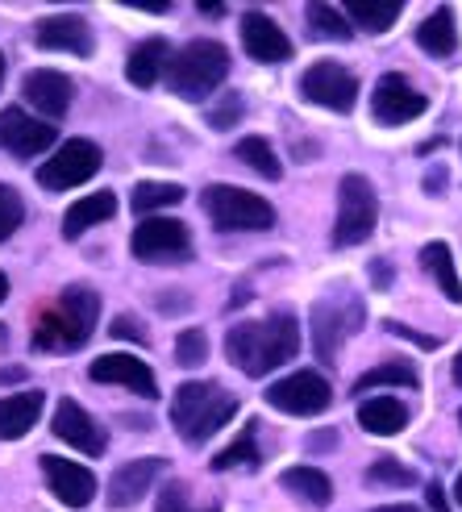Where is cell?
<instances>
[{"label":"cell","instance_id":"cell-43","mask_svg":"<svg viewBox=\"0 0 462 512\" xmlns=\"http://www.w3.org/2000/svg\"><path fill=\"white\" fill-rule=\"evenodd\" d=\"M308 438H313V442H308L313 450H333V446H338V433H333V429H317V433H308Z\"/></svg>","mask_w":462,"mask_h":512},{"label":"cell","instance_id":"cell-17","mask_svg":"<svg viewBox=\"0 0 462 512\" xmlns=\"http://www.w3.org/2000/svg\"><path fill=\"white\" fill-rule=\"evenodd\" d=\"M88 379L92 383H113V388H130L146 400L159 396V379H154V371L134 354H100L88 367Z\"/></svg>","mask_w":462,"mask_h":512},{"label":"cell","instance_id":"cell-39","mask_svg":"<svg viewBox=\"0 0 462 512\" xmlns=\"http://www.w3.org/2000/svg\"><path fill=\"white\" fill-rule=\"evenodd\" d=\"M113 338H121V342H138V346L150 342V338H146V325H142L138 317H130V313L113 321Z\"/></svg>","mask_w":462,"mask_h":512},{"label":"cell","instance_id":"cell-52","mask_svg":"<svg viewBox=\"0 0 462 512\" xmlns=\"http://www.w3.org/2000/svg\"><path fill=\"white\" fill-rule=\"evenodd\" d=\"M0 342H5V325H0Z\"/></svg>","mask_w":462,"mask_h":512},{"label":"cell","instance_id":"cell-27","mask_svg":"<svg viewBox=\"0 0 462 512\" xmlns=\"http://www.w3.org/2000/svg\"><path fill=\"white\" fill-rule=\"evenodd\" d=\"M279 488L292 492V496H300L308 508H325V504L333 500V483H329V475L317 471V467H288L284 475H279Z\"/></svg>","mask_w":462,"mask_h":512},{"label":"cell","instance_id":"cell-51","mask_svg":"<svg viewBox=\"0 0 462 512\" xmlns=\"http://www.w3.org/2000/svg\"><path fill=\"white\" fill-rule=\"evenodd\" d=\"M0 84H5V55H0Z\"/></svg>","mask_w":462,"mask_h":512},{"label":"cell","instance_id":"cell-16","mask_svg":"<svg viewBox=\"0 0 462 512\" xmlns=\"http://www.w3.org/2000/svg\"><path fill=\"white\" fill-rule=\"evenodd\" d=\"M55 438H63L71 450H80V454H88V458H100L109 450V438H105V429H100L92 417H88V408L80 404V400H63L59 408H55Z\"/></svg>","mask_w":462,"mask_h":512},{"label":"cell","instance_id":"cell-30","mask_svg":"<svg viewBox=\"0 0 462 512\" xmlns=\"http://www.w3.org/2000/svg\"><path fill=\"white\" fill-rule=\"evenodd\" d=\"M254 433H259V425H246L242 429V438L229 442L217 458H213V471H238V467H259L263 463V454H259V442H254Z\"/></svg>","mask_w":462,"mask_h":512},{"label":"cell","instance_id":"cell-31","mask_svg":"<svg viewBox=\"0 0 462 512\" xmlns=\"http://www.w3.org/2000/svg\"><path fill=\"white\" fill-rule=\"evenodd\" d=\"M184 200V188L179 184H163V179H142L130 196V209L138 213H154V209H167V204H179Z\"/></svg>","mask_w":462,"mask_h":512},{"label":"cell","instance_id":"cell-24","mask_svg":"<svg viewBox=\"0 0 462 512\" xmlns=\"http://www.w3.org/2000/svg\"><path fill=\"white\" fill-rule=\"evenodd\" d=\"M358 425L375 438H388V433H400L408 425V404H400L396 396H375L358 404Z\"/></svg>","mask_w":462,"mask_h":512},{"label":"cell","instance_id":"cell-14","mask_svg":"<svg viewBox=\"0 0 462 512\" xmlns=\"http://www.w3.org/2000/svg\"><path fill=\"white\" fill-rule=\"evenodd\" d=\"M34 42L42 50H63V55H80V59H88L96 50L92 25L80 13H50V17H42L34 25Z\"/></svg>","mask_w":462,"mask_h":512},{"label":"cell","instance_id":"cell-20","mask_svg":"<svg viewBox=\"0 0 462 512\" xmlns=\"http://www.w3.org/2000/svg\"><path fill=\"white\" fill-rule=\"evenodd\" d=\"M163 471H167L163 458H134V463H121L109 479V508H134Z\"/></svg>","mask_w":462,"mask_h":512},{"label":"cell","instance_id":"cell-18","mask_svg":"<svg viewBox=\"0 0 462 512\" xmlns=\"http://www.w3.org/2000/svg\"><path fill=\"white\" fill-rule=\"evenodd\" d=\"M42 475L55 500H63L67 508H88L96 496V475L80 463H67L59 454H42Z\"/></svg>","mask_w":462,"mask_h":512},{"label":"cell","instance_id":"cell-7","mask_svg":"<svg viewBox=\"0 0 462 512\" xmlns=\"http://www.w3.org/2000/svg\"><path fill=\"white\" fill-rule=\"evenodd\" d=\"M379 221V196L367 175H342L338 184V221H333V246H358L375 234Z\"/></svg>","mask_w":462,"mask_h":512},{"label":"cell","instance_id":"cell-29","mask_svg":"<svg viewBox=\"0 0 462 512\" xmlns=\"http://www.w3.org/2000/svg\"><path fill=\"white\" fill-rule=\"evenodd\" d=\"M421 267L433 275V284L442 288L446 300L462 304V279H458V271H454V259H450V246H446V242H429V246L421 250Z\"/></svg>","mask_w":462,"mask_h":512},{"label":"cell","instance_id":"cell-48","mask_svg":"<svg viewBox=\"0 0 462 512\" xmlns=\"http://www.w3.org/2000/svg\"><path fill=\"white\" fill-rule=\"evenodd\" d=\"M454 383L462 388V350H458V358H454Z\"/></svg>","mask_w":462,"mask_h":512},{"label":"cell","instance_id":"cell-32","mask_svg":"<svg viewBox=\"0 0 462 512\" xmlns=\"http://www.w3.org/2000/svg\"><path fill=\"white\" fill-rule=\"evenodd\" d=\"M308 30H313L317 38H333V42L354 38V25L346 21V13L329 9V5H308Z\"/></svg>","mask_w":462,"mask_h":512},{"label":"cell","instance_id":"cell-28","mask_svg":"<svg viewBox=\"0 0 462 512\" xmlns=\"http://www.w3.org/2000/svg\"><path fill=\"white\" fill-rule=\"evenodd\" d=\"M400 13H404L400 0H346V21L367 34H388L400 21Z\"/></svg>","mask_w":462,"mask_h":512},{"label":"cell","instance_id":"cell-45","mask_svg":"<svg viewBox=\"0 0 462 512\" xmlns=\"http://www.w3.org/2000/svg\"><path fill=\"white\" fill-rule=\"evenodd\" d=\"M17 379H25L21 367H5V371H0V383H17Z\"/></svg>","mask_w":462,"mask_h":512},{"label":"cell","instance_id":"cell-21","mask_svg":"<svg viewBox=\"0 0 462 512\" xmlns=\"http://www.w3.org/2000/svg\"><path fill=\"white\" fill-rule=\"evenodd\" d=\"M42 404H46V396H42L38 388L21 392V396H9V400H0V442H17V438H25V433L38 425Z\"/></svg>","mask_w":462,"mask_h":512},{"label":"cell","instance_id":"cell-11","mask_svg":"<svg viewBox=\"0 0 462 512\" xmlns=\"http://www.w3.org/2000/svg\"><path fill=\"white\" fill-rule=\"evenodd\" d=\"M300 92L308 105H321V109H333V113H350L354 100H358V75L342 63H313L304 75H300Z\"/></svg>","mask_w":462,"mask_h":512},{"label":"cell","instance_id":"cell-41","mask_svg":"<svg viewBox=\"0 0 462 512\" xmlns=\"http://www.w3.org/2000/svg\"><path fill=\"white\" fill-rule=\"evenodd\" d=\"M371 284H375L379 292H388V288H392V271H388V263H383V259L371 263Z\"/></svg>","mask_w":462,"mask_h":512},{"label":"cell","instance_id":"cell-37","mask_svg":"<svg viewBox=\"0 0 462 512\" xmlns=\"http://www.w3.org/2000/svg\"><path fill=\"white\" fill-rule=\"evenodd\" d=\"M154 512H221V508H217V504H204V508H196V504H188L184 483H167L163 496H159V508H154Z\"/></svg>","mask_w":462,"mask_h":512},{"label":"cell","instance_id":"cell-34","mask_svg":"<svg viewBox=\"0 0 462 512\" xmlns=\"http://www.w3.org/2000/svg\"><path fill=\"white\" fill-rule=\"evenodd\" d=\"M367 479L375 483V488H413L417 475L408 471L404 463H396V458H379V463H371Z\"/></svg>","mask_w":462,"mask_h":512},{"label":"cell","instance_id":"cell-38","mask_svg":"<svg viewBox=\"0 0 462 512\" xmlns=\"http://www.w3.org/2000/svg\"><path fill=\"white\" fill-rule=\"evenodd\" d=\"M238 121H242V96L229 92L221 105L209 113V125H213V130H229V125H238Z\"/></svg>","mask_w":462,"mask_h":512},{"label":"cell","instance_id":"cell-35","mask_svg":"<svg viewBox=\"0 0 462 512\" xmlns=\"http://www.w3.org/2000/svg\"><path fill=\"white\" fill-rule=\"evenodd\" d=\"M21 221H25V200L17 196V188L0 184V242L13 238L21 229Z\"/></svg>","mask_w":462,"mask_h":512},{"label":"cell","instance_id":"cell-47","mask_svg":"<svg viewBox=\"0 0 462 512\" xmlns=\"http://www.w3.org/2000/svg\"><path fill=\"white\" fill-rule=\"evenodd\" d=\"M375 512H421V508H408V504H388V508H375Z\"/></svg>","mask_w":462,"mask_h":512},{"label":"cell","instance_id":"cell-49","mask_svg":"<svg viewBox=\"0 0 462 512\" xmlns=\"http://www.w3.org/2000/svg\"><path fill=\"white\" fill-rule=\"evenodd\" d=\"M5 296H9V275L0 271V300H5Z\"/></svg>","mask_w":462,"mask_h":512},{"label":"cell","instance_id":"cell-2","mask_svg":"<svg viewBox=\"0 0 462 512\" xmlns=\"http://www.w3.org/2000/svg\"><path fill=\"white\" fill-rule=\"evenodd\" d=\"M100 321V296L84 284L63 288L59 300H50L34 321V350L42 354H75L88 346L92 329Z\"/></svg>","mask_w":462,"mask_h":512},{"label":"cell","instance_id":"cell-3","mask_svg":"<svg viewBox=\"0 0 462 512\" xmlns=\"http://www.w3.org/2000/svg\"><path fill=\"white\" fill-rule=\"evenodd\" d=\"M234 417H238V396L225 392L221 383L188 379V383H179L171 396V425L184 433V442H192V446L209 442L213 433L225 429Z\"/></svg>","mask_w":462,"mask_h":512},{"label":"cell","instance_id":"cell-15","mask_svg":"<svg viewBox=\"0 0 462 512\" xmlns=\"http://www.w3.org/2000/svg\"><path fill=\"white\" fill-rule=\"evenodd\" d=\"M21 100L30 109H38L42 117H50V121H59V117H67V109H71V100H75V84L67 80L63 71H50V67H38V71H30L21 80Z\"/></svg>","mask_w":462,"mask_h":512},{"label":"cell","instance_id":"cell-42","mask_svg":"<svg viewBox=\"0 0 462 512\" xmlns=\"http://www.w3.org/2000/svg\"><path fill=\"white\" fill-rule=\"evenodd\" d=\"M425 500H429V508H433V512H450L446 492H442V483H429V488H425Z\"/></svg>","mask_w":462,"mask_h":512},{"label":"cell","instance_id":"cell-13","mask_svg":"<svg viewBox=\"0 0 462 512\" xmlns=\"http://www.w3.org/2000/svg\"><path fill=\"white\" fill-rule=\"evenodd\" d=\"M55 138H59L55 125L30 117L17 105H9L5 113H0V150H9L13 159H34V155H42V150L55 146Z\"/></svg>","mask_w":462,"mask_h":512},{"label":"cell","instance_id":"cell-5","mask_svg":"<svg viewBox=\"0 0 462 512\" xmlns=\"http://www.w3.org/2000/svg\"><path fill=\"white\" fill-rule=\"evenodd\" d=\"M367 321V309H363V300L354 296V288L346 284H333L329 296H321L313 304V350L321 363H338V350L342 342L354 334L358 325Z\"/></svg>","mask_w":462,"mask_h":512},{"label":"cell","instance_id":"cell-6","mask_svg":"<svg viewBox=\"0 0 462 512\" xmlns=\"http://www.w3.org/2000/svg\"><path fill=\"white\" fill-rule=\"evenodd\" d=\"M209 221L221 234H242V229H271L275 225V209L271 200H263L259 192L238 188V184H213L200 196Z\"/></svg>","mask_w":462,"mask_h":512},{"label":"cell","instance_id":"cell-8","mask_svg":"<svg viewBox=\"0 0 462 512\" xmlns=\"http://www.w3.org/2000/svg\"><path fill=\"white\" fill-rule=\"evenodd\" d=\"M105 155H100V146L88 142V138H71L63 142L55 155H50L42 167H38V184L46 192H67V188H80L88 179L100 171Z\"/></svg>","mask_w":462,"mask_h":512},{"label":"cell","instance_id":"cell-19","mask_svg":"<svg viewBox=\"0 0 462 512\" xmlns=\"http://www.w3.org/2000/svg\"><path fill=\"white\" fill-rule=\"evenodd\" d=\"M242 46H246V55L254 63H284V59H292V38L259 9H250L242 17Z\"/></svg>","mask_w":462,"mask_h":512},{"label":"cell","instance_id":"cell-40","mask_svg":"<svg viewBox=\"0 0 462 512\" xmlns=\"http://www.w3.org/2000/svg\"><path fill=\"white\" fill-rule=\"evenodd\" d=\"M383 329H388V334H400V338H413L421 350H438V346H442V338H433V334H417V329H408V325H400V321H383Z\"/></svg>","mask_w":462,"mask_h":512},{"label":"cell","instance_id":"cell-50","mask_svg":"<svg viewBox=\"0 0 462 512\" xmlns=\"http://www.w3.org/2000/svg\"><path fill=\"white\" fill-rule=\"evenodd\" d=\"M454 496H458V504H462V471H458V483H454Z\"/></svg>","mask_w":462,"mask_h":512},{"label":"cell","instance_id":"cell-44","mask_svg":"<svg viewBox=\"0 0 462 512\" xmlns=\"http://www.w3.org/2000/svg\"><path fill=\"white\" fill-rule=\"evenodd\" d=\"M130 5L142 9V13H167V9H171L167 0H130Z\"/></svg>","mask_w":462,"mask_h":512},{"label":"cell","instance_id":"cell-9","mask_svg":"<svg viewBox=\"0 0 462 512\" xmlns=\"http://www.w3.org/2000/svg\"><path fill=\"white\" fill-rule=\"evenodd\" d=\"M267 404L284 417H317L333 404V388L321 371H292L267 388Z\"/></svg>","mask_w":462,"mask_h":512},{"label":"cell","instance_id":"cell-33","mask_svg":"<svg viewBox=\"0 0 462 512\" xmlns=\"http://www.w3.org/2000/svg\"><path fill=\"white\" fill-rule=\"evenodd\" d=\"M238 159L250 163L263 179H284V167H279V159H275V150H271L267 138H242L238 142Z\"/></svg>","mask_w":462,"mask_h":512},{"label":"cell","instance_id":"cell-1","mask_svg":"<svg viewBox=\"0 0 462 512\" xmlns=\"http://www.w3.org/2000/svg\"><path fill=\"white\" fill-rule=\"evenodd\" d=\"M296 350H300V325L292 313L242 321V325L229 329V338H225V358L250 379H263L267 371L292 363Z\"/></svg>","mask_w":462,"mask_h":512},{"label":"cell","instance_id":"cell-46","mask_svg":"<svg viewBox=\"0 0 462 512\" xmlns=\"http://www.w3.org/2000/svg\"><path fill=\"white\" fill-rule=\"evenodd\" d=\"M442 184H446V175H425V192H442Z\"/></svg>","mask_w":462,"mask_h":512},{"label":"cell","instance_id":"cell-23","mask_svg":"<svg viewBox=\"0 0 462 512\" xmlns=\"http://www.w3.org/2000/svg\"><path fill=\"white\" fill-rule=\"evenodd\" d=\"M163 71H167V38H146L142 46L130 50V59H125V80L134 88H154Z\"/></svg>","mask_w":462,"mask_h":512},{"label":"cell","instance_id":"cell-12","mask_svg":"<svg viewBox=\"0 0 462 512\" xmlns=\"http://www.w3.org/2000/svg\"><path fill=\"white\" fill-rule=\"evenodd\" d=\"M425 109H429V96H421V92L408 84L404 75H396V71L383 75V80L375 84V92H371V117H375L379 125H388V130L417 121Z\"/></svg>","mask_w":462,"mask_h":512},{"label":"cell","instance_id":"cell-4","mask_svg":"<svg viewBox=\"0 0 462 512\" xmlns=\"http://www.w3.org/2000/svg\"><path fill=\"white\" fill-rule=\"evenodd\" d=\"M167 88L175 96H184V100H204V96H213L221 84H225V75H229V50L213 38H196L188 42L184 50H179L175 59H167Z\"/></svg>","mask_w":462,"mask_h":512},{"label":"cell","instance_id":"cell-36","mask_svg":"<svg viewBox=\"0 0 462 512\" xmlns=\"http://www.w3.org/2000/svg\"><path fill=\"white\" fill-rule=\"evenodd\" d=\"M204 358H209V338H204L200 329H184V334L175 338V363L179 367H204Z\"/></svg>","mask_w":462,"mask_h":512},{"label":"cell","instance_id":"cell-22","mask_svg":"<svg viewBox=\"0 0 462 512\" xmlns=\"http://www.w3.org/2000/svg\"><path fill=\"white\" fill-rule=\"evenodd\" d=\"M417 46L425 50L429 59H450L458 50V25H454V9L442 5L433 9L421 25H417Z\"/></svg>","mask_w":462,"mask_h":512},{"label":"cell","instance_id":"cell-10","mask_svg":"<svg viewBox=\"0 0 462 512\" xmlns=\"http://www.w3.org/2000/svg\"><path fill=\"white\" fill-rule=\"evenodd\" d=\"M130 250L142 263H179L192 254V234H188V225L175 217H146L134 229Z\"/></svg>","mask_w":462,"mask_h":512},{"label":"cell","instance_id":"cell-25","mask_svg":"<svg viewBox=\"0 0 462 512\" xmlns=\"http://www.w3.org/2000/svg\"><path fill=\"white\" fill-rule=\"evenodd\" d=\"M117 213V196L113 192H96V196H84L67 204V217H63V238H80L84 229L100 225V221H113Z\"/></svg>","mask_w":462,"mask_h":512},{"label":"cell","instance_id":"cell-26","mask_svg":"<svg viewBox=\"0 0 462 512\" xmlns=\"http://www.w3.org/2000/svg\"><path fill=\"white\" fill-rule=\"evenodd\" d=\"M375 388H408V392H417L421 375H417V367L408 363V358H392V363H379L375 371H367L363 379L354 383V400H363Z\"/></svg>","mask_w":462,"mask_h":512}]
</instances>
